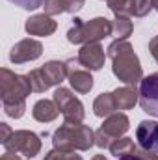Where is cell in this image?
<instances>
[{
	"instance_id": "6da1fadb",
	"label": "cell",
	"mask_w": 158,
	"mask_h": 160,
	"mask_svg": "<svg viewBox=\"0 0 158 160\" xmlns=\"http://www.w3.org/2000/svg\"><path fill=\"white\" fill-rule=\"evenodd\" d=\"M106 56L112 58V71L121 82H125L126 86H132L136 82H141L143 78V71L140 65L138 56L132 50V45L126 39H116L110 47Z\"/></svg>"
},
{
	"instance_id": "7a4b0ae2",
	"label": "cell",
	"mask_w": 158,
	"mask_h": 160,
	"mask_svg": "<svg viewBox=\"0 0 158 160\" xmlns=\"http://www.w3.org/2000/svg\"><path fill=\"white\" fill-rule=\"evenodd\" d=\"M52 143L60 151H87L95 143V132L82 123H63L54 132Z\"/></svg>"
},
{
	"instance_id": "3957f363",
	"label": "cell",
	"mask_w": 158,
	"mask_h": 160,
	"mask_svg": "<svg viewBox=\"0 0 158 160\" xmlns=\"http://www.w3.org/2000/svg\"><path fill=\"white\" fill-rule=\"evenodd\" d=\"M112 36V22L106 17H95L87 22L75 19V26L67 32V39L73 45L80 43H99L101 39Z\"/></svg>"
},
{
	"instance_id": "277c9868",
	"label": "cell",
	"mask_w": 158,
	"mask_h": 160,
	"mask_svg": "<svg viewBox=\"0 0 158 160\" xmlns=\"http://www.w3.org/2000/svg\"><path fill=\"white\" fill-rule=\"evenodd\" d=\"M32 93V84L28 75H15L9 69H0V97L2 104H11L19 101H26Z\"/></svg>"
},
{
	"instance_id": "5b68a950",
	"label": "cell",
	"mask_w": 158,
	"mask_h": 160,
	"mask_svg": "<svg viewBox=\"0 0 158 160\" xmlns=\"http://www.w3.org/2000/svg\"><path fill=\"white\" fill-rule=\"evenodd\" d=\"M65 77H67L65 63H62V62H48L43 67L28 73V80L32 84L34 93H43L52 86H60Z\"/></svg>"
},
{
	"instance_id": "8992f818",
	"label": "cell",
	"mask_w": 158,
	"mask_h": 160,
	"mask_svg": "<svg viewBox=\"0 0 158 160\" xmlns=\"http://www.w3.org/2000/svg\"><path fill=\"white\" fill-rule=\"evenodd\" d=\"M128 127H130V121L125 114L116 112V114L108 116L102 123V127L95 132V143L101 149H110V145L128 130Z\"/></svg>"
},
{
	"instance_id": "52a82bcc",
	"label": "cell",
	"mask_w": 158,
	"mask_h": 160,
	"mask_svg": "<svg viewBox=\"0 0 158 160\" xmlns=\"http://www.w3.org/2000/svg\"><path fill=\"white\" fill-rule=\"evenodd\" d=\"M6 151L22 155L26 158H34L41 151V140L39 136L32 130H13L11 136L7 138L6 143H2Z\"/></svg>"
},
{
	"instance_id": "ba28073f",
	"label": "cell",
	"mask_w": 158,
	"mask_h": 160,
	"mask_svg": "<svg viewBox=\"0 0 158 160\" xmlns=\"http://www.w3.org/2000/svg\"><path fill=\"white\" fill-rule=\"evenodd\" d=\"M52 101L58 104L62 116L65 118V123H82V119H84V104L67 88H62V86L56 88Z\"/></svg>"
},
{
	"instance_id": "9c48e42d",
	"label": "cell",
	"mask_w": 158,
	"mask_h": 160,
	"mask_svg": "<svg viewBox=\"0 0 158 160\" xmlns=\"http://www.w3.org/2000/svg\"><path fill=\"white\" fill-rule=\"evenodd\" d=\"M140 106L145 114L158 118V73L140 82Z\"/></svg>"
},
{
	"instance_id": "30bf717a",
	"label": "cell",
	"mask_w": 158,
	"mask_h": 160,
	"mask_svg": "<svg viewBox=\"0 0 158 160\" xmlns=\"http://www.w3.org/2000/svg\"><path fill=\"white\" fill-rule=\"evenodd\" d=\"M65 73H67V78L71 82V86L75 88V91L78 93H89L91 88H93V77L89 75V69H86L80 60L77 58H71L65 62Z\"/></svg>"
},
{
	"instance_id": "8fae6325",
	"label": "cell",
	"mask_w": 158,
	"mask_h": 160,
	"mask_svg": "<svg viewBox=\"0 0 158 160\" xmlns=\"http://www.w3.org/2000/svg\"><path fill=\"white\" fill-rule=\"evenodd\" d=\"M43 52V45L36 39H22L17 45H13L11 52H9V60L13 63H26V62H34L37 60Z\"/></svg>"
},
{
	"instance_id": "7c38bea8",
	"label": "cell",
	"mask_w": 158,
	"mask_h": 160,
	"mask_svg": "<svg viewBox=\"0 0 158 160\" xmlns=\"http://www.w3.org/2000/svg\"><path fill=\"white\" fill-rule=\"evenodd\" d=\"M136 140L143 151L158 155V121H141L136 128Z\"/></svg>"
},
{
	"instance_id": "4fadbf2b",
	"label": "cell",
	"mask_w": 158,
	"mask_h": 160,
	"mask_svg": "<svg viewBox=\"0 0 158 160\" xmlns=\"http://www.w3.org/2000/svg\"><path fill=\"white\" fill-rule=\"evenodd\" d=\"M78 60L86 69H89V71H99V69L104 65L106 52H104V48H102L99 43H86V45H82V48H80Z\"/></svg>"
},
{
	"instance_id": "5bb4252c",
	"label": "cell",
	"mask_w": 158,
	"mask_h": 160,
	"mask_svg": "<svg viewBox=\"0 0 158 160\" xmlns=\"http://www.w3.org/2000/svg\"><path fill=\"white\" fill-rule=\"evenodd\" d=\"M24 28H26V32H28L30 36H41V38H47V36H52V34L56 32L58 24H56V21L50 19V15L41 13V15H34V17H30V19L26 21Z\"/></svg>"
},
{
	"instance_id": "9a60e30c",
	"label": "cell",
	"mask_w": 158,
	"mask_h": 160,
	"mask_svg": "<svg viewBox=\"0 0 158 160\" xmlns=\"http://www.w3.org/2000/svg\"><path fill=\"white\" fill-rule=\"evenodd\" d=\"M58 114H60L58 104H56L54 101H48V99L37 101V102L34 104V108H32L34 119L39 121V123H50V121H54L58 118Z\"/></svg>"
},
{
	"instance_id": "2e32d148",
	"label": "cell",
	"mask_w": 158,
	"mask_h": 160,
	"mask_svg": "<svg viewBox=\"0 0 158 160\" xmlns=\"http://www.w3.org/2000/svg\"><path fill=\"white\" fill-rule=\"evenodd\" d=\"M114 93V99H116V104H117V110H130L136 106V102L140 101V93L132 88V86H123L117 88Z\"/></svg>"
},
{
	"instance_id": "e0dca14e",
	"label": "cell",
	"mask_w": 158,
	"mask_h": 160,
	"mask_svg": "<svg viewBox=\"0 0 158 160\" xmlns=\"http://www.w3.org/2000/svg\"><path fill=\"white\" fill-rule=\"evenodd\" d=\"M116 110H117V104H116L114 93H101L93 102V112L97 118H108L116 114Z\"/></svg>"
},
{
	"instance_id": "ac0fdd59",
	"label": "cell",
	"mask_w": 158,
	"mask_h": 160,
	"mask_svg": "<svg viewBox=\"0 0 158 160\" xmlns=\"http://www.w3.org/2000/svg\"><path fill=\"white\" fill-rule=\"evenodd\" d=\"M136 151H138V149H136V143H134V140H130V138H119V140H116V142L110 145V153L116 155L117 158L134 155Z\"/></svg>"
},
{
	"instance_id": "d6986e66",
	"label": "cell",
	"mask_w": 158,
	"mask_h": 160,
	"mask_svg": "<svg viewBox=\"0 0 158 160\" xmlns=\"http://www.w3.org/2000/svg\"><path fill=\"white\" fill-rule=\"evenodd\" d=\"M132 21L128 17H116V21L112 22V36H116L117 39H126L132 34Z\"/></svg>"
},
{
	"instance_id": "ffe728a7",
	"label": "cell",
	"mask_w": 158,
	"mask_h": 160,
	"mask_svg": "<svg viewBox=\"0 0 158 160\" xmlns=\"http://www.w3.org/2000/svg\"><path fill=\"white\" fill-rule=\"evenodd\" d=\"M106 4L116 17H130L132 0H106Z\"/></svg>"
},
{
	"instance_id": "44dd1931",
	"label": "cell",
	"mask_w": 158,
	"mask_h": 160,
	"mask_svg": "<svg viewBox=\"0 0 158 160\" xmlns=\"http://www.w3.org/2000/svg\"><path fill=\"white\" fill-rule=\"evenodd\" d=\"M47 15H60L67 13V0H47L43 4Z\"/></svg>"
},
{
	"instance_id": "7402d4cb",
	"label": "cell",
	"mask_w": 158,
	"mask_h": 160,
	"mask_svg": "<svg viewBox=\"0 0 158 160\" xmlns=\"http://www.w3.org/2000/svg\"><path fill=\"white\" fill-rule=\"evenodd\" d=\"M153 9V0H132L130 15L134 17H145Z\"/></svg>"
},
{
	"instance_id": "603a6c76",
	"label": "cell",
	"mask_w": 158,
	"mask_h": 160,
	"mask_svg": "<svg viewBox=\"0 0 158 160\" xmlns=\"http://www.w3.org/2000/svg\"><path fill=\"white\" fill-rule=\"evenodd\" d=\"M24 110H26V101H19V102H11V104H4V112L6 116L13 118V119H19L24 116Z\"/></svg>"
},
{
	"instance_id": "cb8c5ba5",
	"label": "cell",
	"mask_w": 158,
	"mask_h": 160,
	"mask_svg": "<svg viewBox=\"0 0 158 160\" xmlns=\"http://www.w3.org/2000/svg\"><path fill=\"white\" fill-rule=\"evenodd\" d=\"M45 160H82L80 155H77L75 151H60V149H54L50 151Z\"/></svg>"
},
{
	"instance_id": "d4e9b609",
	"label": "cell",
	"mask_w": 158,
	"mask_h": 160,
	"mask_svg": "<svg viewBox=\"0 0 158 160\" xmlns=\"http://www.w3.org/2000/svg\"><path fill=\"white\" fill-rule=\"evenodd\" d=\"M7 2H11V4H15V6H19V8H22V9H37L39 6H43L47 0H7Z\"/></svg>"
},
{
	"instance_id": "484cf974",
	"label": "cell",
	"mask_w": 158,
	"mask_h": 160,
	"mask_svg": "<svg viewBox=\"0 0 158 160\" xmlns=\"http://www.w3.org/2000/svg\"><path fill=\"white\" fill-rule=\"evenodd\" d=\"M86 0H67V13H77L82 9Z\"/></svg>"
},
{
	"instance_id": "4316f807",
	"label": "cell",
	"mask_w": 158,
	"mask_h": 160,
	"mask_svg": "<svg viewBox=\"0 0 158 160\" xmlns=\"http://www.w3.org/2000/svg\"><path fill=\"white\" fill-rule=\"evenodd\" d=\"M11 132H13V130L9 128L7 123H0V142H2V143L7 142V138L11 136Z\"/></svg>"
},
{
	"instance_id": "83f0119b",
	"label": "cell",
	"mask_w": 158,
	"mask_h": 160,
	"mask_svg": "<svg viewBox=\"0 0 158 160\" xmlns=\"http://www.w3.org/2000/svg\"><path fill=\"white\" fill-rule=\"evenodd\" d=\"M136 155H138L141 160H158V155H155V153H149V151H143V149L136 151Z\"/></svg>"
},
{
	"instance_id": "f1b7e54d",
	"label": "cell",
	"mask_w": 158,
	"mask_h": 160,
	"mask_svg": "<svg viewBox=\"0 0 158 160\" xmlns=\"http://www.w3.org/2000/svg\"><path fill=\"white\" fill-rule=\"evenodd\" d=\"M149 50H151V54H153V58L158 62V36H155L151 43H149Z\"/></svg>"
},
{
	"instance_id": "f546056e",
	"label": "cell",
	"mask_w": 158,
	"mask_h": 160,
	"mask_svg": "<svg viewBox=\"0 0 158 160\" xmlns=\"http://www.w3.org/2000/svg\"><path fill=\"white\" fill-rule=\"evenodd\" d=\"M0 160H22V158H19V155H15V153L6 151V153L2 155V158H0Z\"/></svg>"
},
{
	"instance_id": "4dcf8cb0",
	"label": "cell",
	"mask_w": 158,
	"mask_h": 160,
	"mask_svg": "<svg viewBox=\"0 0 158 160\" xmlns=\"http://www.w3.org/2000/svg\"><path fill=\"white\" fill-rule=\"evenodd\" d=\"M119 160H141V158H140V157L134 153V155H128V157H121Z\"/></svg>"
},
{
	"instance_id": "1f68e13d",
	"label": "cell",
	"mask_w": 158,
	"mask_h": 160,
	"mask_svg": "<svg viewBox=\"0 0 158 160\" xmlns=\"http://www.w3.org/2000/svg\"><path fill=\"white\" fill-rule=\"evenodd\" d=\"M91 160H108V158H106L104 155H95V157H93Z\"/></svg>"
},
{
	"instance_id": "d6a6232c",
	"label": "cell",
	"mask_w": 158,
	"mask_h": 160,
	"mask_svg": "<svg viewBox=\"0 0 158 160\" xmlns=\"http://www.w3.org/2000/svg\"><path fill=\"white\" fill-rule=\"evenodd\" d=\"M153 8L158 11V0H153Z\"/></svg>"
}]
</instances>
